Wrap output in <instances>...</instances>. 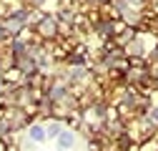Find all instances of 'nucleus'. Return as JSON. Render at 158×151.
Wrapping results in <instances>:
<instances>
[{
    "mask_svg": "<svg viewBox=\"0 0 158 151\" xmlns=\"http://www.w3.org/2000/svg\"><path fill=\"white\" fill-rule=\"evenodd\" d=\"M151 119H153V121H158V108H153V111H151Z\"/></svg>",
    "mask_w": 158,
    "mask_h": 151,
    "instance_id": "f257e3e1",
    "label": "nucleus"
}]
</instances>
